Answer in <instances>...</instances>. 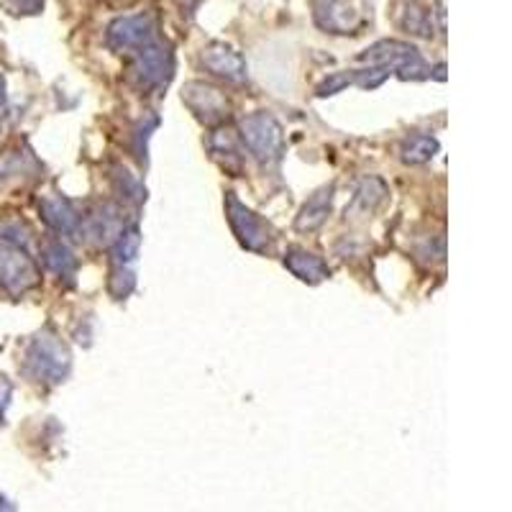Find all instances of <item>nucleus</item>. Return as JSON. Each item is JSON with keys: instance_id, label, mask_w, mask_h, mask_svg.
Segmentation results:
<instances>
[{"instance_id": "ddd939ff", "label": "nucleus", "mask_w": 512, "mask_h": 512, "mask_svg": "<svg viewBox=\"0 0 512 512\" xmlns=\"http://www.w3.org/2000/svg\"><path fill=\"white\" fill-rule=\"evenodd\" d=\"M390 195V187L382 177H364L356 187L354 198H351L349 208H346V218L349 221H367L382 208V203Z\"/></svg>"}, {"instance_id": "f03ea898", "label": "nucleus", "mask_w": 512, "mask_h": 512, "mask_svg": "<svg viewBox=\"0 0 512 512\" xmlns=\"http://www.w3.org/2000/svg\"><path fill=\"white\" fill-rule=\"evenodd\" d=\"M239 139L246 152L262 167L277 164L285 152V131H282L280 121L267 111H256L241 118Z\"/></svg>"}, {"instance_id": "b1692460", "label": "nucleus", "mask_w": 512, "mask_h": 512, "mask_svg": "<svg viewBox=\"0 0 512 512\" xmlns=\"http://www.w3.org/2000/svg\"><path fill=\"white\" fill-rule=\"evenodd\" d=\"M134 285H136L134 269L116 264V267H113V272H111V295L118 297V300H123V297L131 295Z\"/></svg>"}, {"instance_id": "412c9836", "label": "nucleus", "mask_w": 512, "mask_h": 512, "mask_svg": "<svg viewBox=\"0 0 512 512\" xmlns=\"http://www.w3.org/2000/svg\"><path fill=\"white\" fill-rule=\"evenodd\" d=\"M113 182H116V190L121 192V198L128 200V203L139 205L141 200L146 198L141 182L136 180V177L131 175V172H128L126 167H116V169H113Z\"/></svg>"}, {"instance_id": "a878e982", "label": "nucleus", "mask_w": 512, "mask_h": 512, "mask_svg": "<svg viewBox=\"0 0 512 512\" xmlns=\"http://www.w3.org/2000/svg\"><path fill=\"white\" fill-rule=\"evenodd\" d=\"M11 397H13L11 379L0 374V420H3V415H6L8 405H11Z\"/></svg>"}, {"instance_id": "f3484780", "label": "nucleus", "mask_w": 512, "mask_h": 512, "mask_svg": "<svg viewBox=\"0 0 512 512\" xmlns=\"http://www.w3.org/2000/svg\"><path fill=\"white\" fill-rule=\"evenodd\" d=\"M397 26L405 34L420 36V39H431L433 36V13L420 0H402L397 8Z\"/></svg>"}, {"instance_id": "9d476101", "label": "nucleus", "mask_w": 512, "mask_h": 512, "mask_svg": "<svg viewBox=\"0 0 512 512\" xmlns=\"http://www.w3.org/2000/svg\"><path fill=\"white\" fill-rule=\"evenodd\" d=\"M126 228L123 223V210L113 203H105L93 208L85 218H80V239L95 246H111L118 239V233Z\"/></svg>"}, {"instance_id": "423d86ee", "label": "nucleus", "mask_w": 512, "mask_h": 512, "mask_svg": "<svg viewBox=\"0 0 512 512\" xmlns=\"http://www.w3.org/2000/svg\"><path fill=\"white\" fill-rule=\"evenodd\" d=\"M157 16L154 13H134V16L113 18L105 29V44L118 54H136L157 36Z\"/></svg>"}, {"instance_id": "cd10ccee", "label": "nucleus", "mask_w": 512, "mask_h": 512, "mask_svg": "<svg viewBox=\"0 0 512 512\" xmlns=\"http://www.w3.org/2000/svg\"><path fill=\"white\" fill-rule=\"evenodd\" d=\"M6 100H8V90H6V77L0 75V108H3V105H6Z\"/></svg>"}, {"instance_id": "4be33fe9", "label": "nucleus", "mask_w": 512, "mask_h": 512, "mask_svg": "<svg viewBox=\"0 0 512 512\" xmlns=\"http://www.w3.org/2000/svg\"><path fill=\"white\" fill-rule=\"evenodd\" d=\"M354 85V70L351 72H331L326 80L315 88V98H333V95L344 93L346 88Z\"/></svg>"}, {"instance_id": "1a4fd4ad", "label": "nucleus", "mask_w": 512, "mask_h": 512, "mask_svg": "<svg viewBox=\"0 0 512 512\" xmlns=\"http://www.w3.org/2000/svg\"><path fill=\"white\" fill-rule=\"evenodd\" d=\"M200 64L205 67V72H210L218 80L233 82V85H241L249 77L246 59L231 44H226V41H210L208 47H203Z\"/></svg>"}, {"instance_id": "4468645a", "label": "nucleus", "mask_w": 512, "mask_h": 512, "mask_svg": "<svg viewBox=\"0 0 512 512\" xmlns=\"http://www.w3.org/2000/svg\"><path fill=\"white\" fill-rule=\"evenodd\" d=\"M39 213L44 218L52 231H57L59 236H77L80 233V213L75 210V205L70 203L62 195H52V198H44L39 203Z\"/></svg>"}, {"instance_id": "7ed1b4c3", "label": "nucleus", "mask_w": 512, "mask_h": 512, "mask_svg": "<svg viewBox=\"0 0 512 512\" xmlns=\"http://www.w3.org/2000/svg\"><path fill=\"white\" fill-rule=\"evenodd\" d=\"M175 75V52L167 41L154 39L144 49L134 54V62L128 67V80L139 93L149 95L167 88Z\"/></svg>"}, {"instance_id": "39448f33", "label": "nucleus", "mask_w": 512, "mask_h": 512, "mask_svg": "<svg viewBox=\"0 0 512 512\" xmlns=\"http://www.w3.org/2000/svg\"><path fill=\"white\" fill-rule=\"evenodd\" d=\"M226 218L228 226H231L233 236L239 239V244L246 251H254V254H269L274 249V228L269 226L264 218H259L251 208H246L236 192H226Z\"/></svg>"}, {"instance_id": "a211bd4d", "label": "nucleus", "mask_w": 512, "mask_h": 512, "mask_svg": "<svg viewBox=\"0 0 512 512\" xmlns=\"http://www.w3.org/2000/svg\"><path fill=\"white\" fill-rule=\"evenodd\" d=\"M41 262L49 272H54L59 280H67L77 272V256L70 246L64 244L62 239H47L41 244Z\"/></svg>"}, {"instance_id": "393cba45", "label": "nucleus", "mask_w": 512, "mask_h": 512, "mask_svg": "<svg viewBox=\"0 0 512 512\" xmlns=\"http://www.w3.org/2000/svg\"><path fill=\"white\" fill-rule=\"evenodd\" d=\"M44 3L47 0H6V8L13 16H36L41 13Z\"/></svg>"}, {"instance_id": "dca6fc26", "label": "nucleus", "mask_w": 512, "mask_h": 512, "mask_svg": "<svg viewBox=\"0 0 512 512\" xmlns=\"http://www.w3.org/2000/svg\"><path fill=\"white\" fill-rule=\"evenodd\" d=\"M333 192H336V185L331 182V185L320 187L318 192H313V195H310L308 203H305L303 208H300V213H297L295 231L313 233L328 221V216H331V208H333Z\"/></svg>"}, {"instance_id": "c756f323", "label": "nucleus", "mask_w": 512, "mask_h": 512, "mask_svg": "<svg viewBox=\"0 0 512 512\" xmlns=\"http://www.w3.org/2000/svg\"><path fill=\"white\" fill-rule=\"evenodd\" d=\"M0 510H13V505L3 495H0Z\"/></svg>"}, {"instance_id": "9b49d317", "label": "nucleus", "mask_w": 512, "mask_h": 512, "mask_svg": "<svg viewBox=\"0 0 512 512\" xmlns=\"http://www.w3.org/2000/svg\"><path fill=\"white\" fill-rule=\"evenodd\" d=\"M313 21L328 34H356L361 16L351 0H313Z\"/></svg>"}, {"instance_id": "5701e85b", "label": "nucleus", "mask_w": 512, "mask_h": 512, "mask_svg": "<svg viewBox=\"0 0 512 512\" xmlns=\"http://www.w3.org/2000/svg\"><path fill=\"white\" fill-rule=\"evenodd\" d=\"M0 241L18 246V249H29V241H31L29 226H24L21 221H3L0 223Z\"/></svg>"}, {"instance_id": "20e7f679", "label": "nucleus", "mask_w": 512, "mask_h": 512, "mask_svg": "<svg viewBox=\"0 0 512 512\" xmlns=\"http://www.w3.org/2000/svg\"><path fill=\"white\" fill-rule=\"evenodd\" d=\"M361 64H384V67H390L400 80H425V77H431V70H428V64L423 62L418 49L408 41H397V39H382L377 44H372L369 49L359 54Z\"/></svg>"}, {"instance_id": "aec40b11", "label": "nucleus", "mask_w": 512, "mask_h": 512, "mask_svg": "<svg viewBox=\"0 0 512 512\" xmlns=\"http://www.w3.org/2000/svg\"><path fill=\"white\" fill-rule=\"evenodd\" d=\"M141 249V231L139 226H128L118 233V239L111 244L113 264H121V267H131L136 262Z\"/></svg>"}, {"instance_id": "6e6552de", "label": "nucleus", "mask_w": 512, "mask_h": 512, "mask_svg": "<svg viewBox=\"0 0 512 512\" xmlns=\"http://www.w3.org/2000/svg\"><path fill=\"white\" fill-rule=\"evenodd\" d=\"M182 103L190 108V113L205 126H221L228 118V98L221 88L210 82L192 80L182 88Z\"/></svg>"}, {"instance_id": "f8f14e48", "label": "nucleus", "mask_w": 512, "mask_h": 512, "mask_svg": "<svg viewBox=\"0 0 512 512\" xmlns=\"http://www.w3.org/2000/svg\"><path fill=\"white\" fill-rule=\"evenodd\" d=\"M208 146L210 159L218 164V167L231 177H241L244 175V152H241L239 139L233 134L228 126H216L213 128V134L208 136L205 141Z\"/></svg>"}, {"instance_id": "bb28decb", "label": "nucleus", "mask_w": 512, "mask_h": 512, "mask_svg": "<svg viewBox=\"0 0 512 512\" xmlns=\"http://www.w3.org/2000/svg\"><path fill=\"white\" fill-rule=\"evenodd\" d=\"M436 16H438V31H441V34H446V0H438Z\"/></svg>"}, {"instance_id": "0eeeda50", "label": "nucleus", "mask_w": 512, "mask_h": 512, "mask_svg": "<svg viewBox=\"0 0 512 512\" xmlns=\"http://www.w3.org/2000/svg\"><path fill=\"white\" fill-rule=\"evenodd\" d=\"M41 285V272L26 249L0 241V290L21 297Z\"/></svg>"}, {"instance_id": "2eb2a0df", "label": "nucleus", "mask_w": 512, "mask_h": 512, "mask_svg": "<svg viewBox=\"0 0 512 512\" xmlns=\"http://www.w3.org/2000/svg\"><path fill=\"white\" fill-rule=\"evenodd\" d=\"M282 262H285V267L295 274L297 280L308 282V285H320V282L331 277L328 264L318 254H313L308 249H300V246H290L285 251V256H282Z\"/></svg>"}, {"instance_id": "c85d7f7f", "label": "nucleus", "mask_w": 512, "mask_h": 512, "mask_svg": "<svg viewBox=\"0 0 512 512\" xmlns=\"http://www.w3.org/2000/svg\"><path fill=\"white\" fill-rule=\"evenodd\" d=\"M431 77H436V80H446V64H438V67H436V70H433L431 72Z\"/></svg>"}, {"instance_id": "6ab92c4d", "label": "nucleus", "mask_w": 512, "mask_h": 512, "mask_svg": "<svg viewBox=\"0 0 512 512\" xmlns=\"http://www.w3.org/2000/svg\"><path fill=\"white\" fill-rule=\"evenodd\" d=\"M438 139L436 136H428V134H413L400 144V159L405 164H428L433 157L438 154Z\"/></svg>"}, {"instance_id": "f257e3e1", "label": "nucleus", "mask_w": 512, "mask_h": 512, "mask_svg": "<svg viewBox=\"0 0 512 512\" xmlns=\"http://www.w3.org/2000/svg\"><path fill=\"white\" fill-rule=\"evenodd\" d=\"M24 367L29 377H34L36 382L47 384V387H57V384H62L64 379L70 377L72 354L52 328H44V331H39L31 338L29 349H26Z\"/></svg>"}]
</instances>
